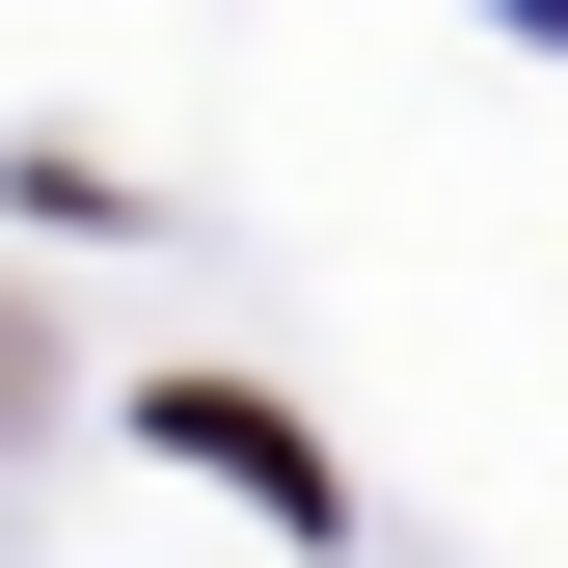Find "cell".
Returning <instances> with one entry per match:
<instances>
[{
  "mask_svg": "<svg viewBox=\"0 0 568 568\" xmlns=\"http://www.w3.org/2000/svg\"><path fill=\"white\" fill-rule=\"evenodd\" d=\"M163 460H217L244 515H298V541L352 515V487H325V434H298V406H244V379H163Z\"/></svg>",
  "mask_w": 568,
  "mask_h": 568,
  "instance_id": "obj_1",
  "label": "cell"
}]
</instances>
